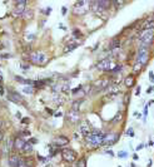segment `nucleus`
<instances>
[{"mask_svg": "<svg viewBox=\"0 0 154 167\" xmlns=\"http://www.w3.org/2000/svg\"><path fill=\"white\" fill-rule=\"evenodd\" d=\"M141 148H143V145L140 143V145H138V146H137V148H135V149H137V151H139V149H141Z\"/></svg>", "mask_w": 154, "mask_h": 167, "instance_id": "obj_38", "label": "nucleus"}, {"mask_svg": "<svg viewBox=\"0 0 154 167\" xmlns=\"http://www.w3.org/2000/svg\"><path fill=\"white\" fill-rule=\"evenodd\" d=\"M13 149H14V138L13 137H8L3 145L1 152H3V154H5V156H9Z\"/></svg>", "mask_w": 154, "mask_h": 167, "instance_id": "obj_8", "label": "nucleus"}, {"mask_svg": "<svg viewBox=\"0 0 154 167\" xmlns=\"http://www.w3.org/2000/svg\"><path fill=\"white\" fill-rule=\"evenodd\" d=\"M107 153H108V154H110V156H111V157H113V156H114V152H113V151H109V149H108V151H107Z\"/></svg>", "mask_w": 154, "mask_h": 167, "instance_id": "obj_39", "label": "nucleus"}, {"mask_svg": "<svg viewBox=\"0 0 154 167\" xmlns=\"http://www.w3.org/2000/svg\"><path fill=\"white\" fill-rule=\"evenodd\" d=\"M90 131H91V127L89 126V123H88V122H83V123L80 124V127H79V132H80L83 136L89 135Z\"/></svg>", "mask_w": 154, "mask_h": 167, "instance_id": "obj_16", "label": "nucleus"}, {"mask_svg": "<svg viewBox=\"0 0 154 167\" xmlns=\"http://www.w3.org/2000/svg\"><path fill=\"white\" fill-rule=\"evenodd\" d=\"M4 140V132L0 129V143H1V141Z\"/></svg>", "mask_w": 154, "mask_h": 167, "instance_id": "obj_36", "label": "nucleus"}, {"mask_svg": "<svg viewBox=\"0 0 154 167\" xmlns=\"http://www.w3.org/2000/svg\"><path fill=\"white\" fill-rule=\"evenodd\" d=\"M19 161H20L19 154H10L9 156V166L10 167H18Z\"/></svg>", "mask_w": 154, "mask_h": 167, "instance_id": "obj_17", "label": "nucleus"}, {"mask_svg": "<svg viewBox=\"0 0 154 167\" xmlns=\"http://www.w3.org/2000/svg\"><path fill=\"white\" fill-rule=\"evenodd\" d=\"M134 83H135L134 76H128L125 79H124V84H125V87H128V88H132V87L134 86Z\"/></svg>", "mask_w": 154, "mask_h": 167, "instance_id": "obj_19", "label": "nucleus"}, {"mask_svg": "<svg viewBox=\"0 0 154 167\" xmlns=\"http://www.w3.org/2000/svg\"><path fill=\"white\" fill-rule=\"evenodd\" d=\"M33 151V145L30 143V142H25L22 148V152L23 153H30Z\"/></svg>", "mask_w": 154, "mask_h": 167, "instance_id": "obj_20", "label": "nucleus"}, {"mask_svg": "<svg viewBox=\"0 0 154 167\" xmlns=\"http://www.w3.org/2000/svg\"><path fill=\"white\" fill-rule=\"evenodd\" d=\"M54 143H55L58 147H63V146H66L69 143V138L65 136H58L54 138Z\"/></svg>", "mask_w": 154, "mask_h": 167, "instance_id": "obj_13", "label": "nucleus"}, {"mask_svg": "<svg viewBox=\"0 0 154 167\" xmlns=\"http://www.w3.org/2000/svg\"><path fill=\"white\" fill-rule=\"evenodd\" d=\"M149 78H151V81H154V74H153V72L149 73Z\"/></svg>", "mask_w": 154, "mask_h": 167, "instance_id": "obj_37", "label": "nucleus"}, {"mask_svg": "<svg viewBox=\"0 0 154 167\" xmlns=\"http://www.w3.org/2000/svg\"><path fill=\"white\" fill-rule=\"evenodd\" d=\"M3 123H4L3 119H0V129H1V127H3Z\"/></svg>", "mask_w": 154, "mask_h": 167, "instance_id": "obj_42", "label": "nucleus"}, {"mask_svg": "<svg viewBox=\"0 0 154 167\" xmlns=\"http://www.w3.org/2000/svg\"><path fill=\"white\" fill-rule=\"evenodd\" d=\"M97 68L99 70H105V72H110L113 69V63L109 58H105V59H102L99 63L97 64Z\"/></svg>", "mask_w": 154, "mask_h": 167, "instance_id": "obj_9", "label": "nucleus"}, {"mask_svg": "<svg viewBox=\"0 0 154 167\" xmlns=\"http://www.w3.org/2000/svg\"><path fill=\"white\" fill-rule=\"evenodd\" d=\"M25 140L23 138V137H16V138H14V149H16V151H22L23 146L24 143H25Z\"/></svg>", "mask_w": 154, "mask_h": 167, "instance_id": "obj_14", "label": "nucleus"}, {"mask_svg": "<svg viewBox=\"0 0 154 167\" xmlns=\"http://www.w3.org/2000/svg\"><path fill=\"white\" fill-rule=\"evenodd\" d=\"M82 102H83V101H80V99H79V101L73 102V104H72V109H74V111H79V106L82 104Z\"/></svg>", "mask_w": 154, "mask_h": 167, "instance_id": "obj_25", "label": "nucleus"}, {"mask_svg": "<svg viewBox=\"0 0 154 167\" xmlns=\"http://www.w3.org/2000/svg\"><path fill=\"white\" fill-rule=\"evenodd\" d=\"M30 60H31V63H34V64L43 65V64L47 63L48 58H47V55H45L44 53H41V52H34V53L30 54Z\"/></svg>", "mask_w": 154, "mask_h": 167, "instance_id": "obj_6", "label": "nucleus"}, {"mask_svg": "<svg viewBox=\"0 0 154 167\" xmlns=\"http://www.w3.org/2000/svg\"><path fill=\"white\" fill-rule=\"evenodd\" d=\"M18 167H31V163L29 162V160H26V158L20 157V161H19V163H18Z\"/></svg>", "mask_w": 154, "mask_h": 167, "instance_id": "obj_21", "label": "nucleus"}, {"mask_svg": "<svg viewBox=\"0 0 154 167\" xmlns=\"http://www.w3.org/2000/svg\"><path fill=\"white\" fill-rule=\"evenodd\" d=\"M109 84H110L109 79L103 78V79H98V81L94 83V87H95V89H97V91H102V89L108 88V87H109Z\"/></svg>", "mask_w": 154, "mask_h": 167, "instance_id": "obj_12", "label": "nucleus"}, {"mask_svg": "<svg viewBox=\"0 0 154 167\" xmlns=\"http://www.w3.org/2000/svg\"><path fill=\"white\" fill-rule=\"evenodd\" d=\"M153 91H154V88H153V87H151V88L147 89V93H151V92H153Z\"/></svg>", "mask_w": 154, "mask_h": 167, "instance_id": "obj_40", "label": "nucleus"}, {"mask_svg": "<svg viewBox=\"0 0 154 167\" xmlns=\"http://www.w3.org/2000/svg\"><path fill=\"white\" fill-rule=\"evenodd\" d=\"M9 99L15 102V103H22L23 102L22 95H20L19 93H16V92H13V91H9Z\"/></svg>", "mask_w": 154, "mask_h": 167, "instance_id": "obj_15", "label": "nucleus"}, {"mask_svg": "<svg viewBox=\"0 0 154 167\" xmlns=\"http://www.w3.org/2000/svg\"><path fill=\"white\" fill-rule=\"evenodd\" d=\"M119 119H122V113H118V114H116V116H115V118L113 119V122H118Z\"/></svg>", "mask_w": 154, "mask_h": 167, "instance_id": "obj_33", "label": "nucleus"}, {"mask_svg": "<svg viewBox=\"0 0 154 167\" xmlns=\"http://www.w3.org/2000/svg\"><path fill=\"white\" fill-rule=\"evenodd\" d=\"M149 59V48L147 45H139L138 54H137V62L141 65H145Z\"/></svg>", "mask_w": 154, "mask_h": 167, "instance_id": "obj_4", "label": "nucleus"}, {"mask_svg": "<svg viewBox=\"0 0 154 167\" xmlns=\"http://www.w3.org/2000/svg\"><path fill=\"white\" fill-rule=\"evenodd\" d=\"M66 118H68L70 123H77V122H79V119H80V113H79V111L70 109L68 113H66Z\"/></svg>", "mask_w": 154, "mask_h": 167, "instance_id": "obj_11", "label": "nucleus"}, {"mask_svg": "<svg viewBox=\"0 0 154 167\" xmlns=\"http://www.w3.org/2000/svg\"><path fill=\"white\" fill-rule=\"evenodd\" d=\"M78 47V44H69L68 47H66L65 49H64V52L65 53H68V52H72V51H74V49H75Z\"/></svg>", "mask_w": 154, "mask_h": 167, "instance_id": "obj_26", "label": "nucleus"}, {"mask_svg": "<svg viewBox=\"0 0 154 167\" xmlns=\"http://www.w3.org/2000/svg\"><path fill=\"white\" fill-rule=\"evenodd\" d=\"M119 87L118 86H110L109 84V93L111 94V95H114V94H118L119 93Z\"/></svg>", "mask_w": 154, "mask_h": 167, "instance_id": "obj_23", "label": "nucleus"}, {"mask_svg": "<svg viewBox=\"0 0 154 167\" xmlns=\"http://www.w3.org/2000/svg\"><path fill=\"white\" fill-rule=\"evenodd\" d=\"M154 38V33L151 29H147V30H143L139 34V41H140V45H148L152 43V40Z\"/></svg>", "mask_w": 154, "mask_h": 167, "instance_id": "obj_5", "label": "nucleus"}, {"mask_svg": "<svg viewBox=\"0 0 154 167\" xmlns=\"http://www.w3.org/2000/svg\"><path fill=\"white\" fill-rule=\"evenodd\" d=\"M123 3H124V0H115L116 6H122V5H123Z\"/></svg>", "mask_w": 154, "mask_h": 167, "instance_id": "obj_34", "label": "nucleus"}, {"mask_svg": "<svg viewBox=\"0 0 154 167\" xmlns=\"http://www.w3.org/2000/svg\"><path fill=\"white\" fill-rule=\"evenodd\" d=\"M104 136H105V133H103L102 131H99V129H91L89 135L85 136V141H86L88 147L97 148L98 146H100L103 143Z\"/></svg>", "mask_w": 154, "mask_h": 167, "instance_id": "obj_1", "label": "nucleus"}, {"mask_svg": "<svg viewBox=\"0 0 154 167\" xmlns=\"http://www.w3.org/2000/svg\"><path fill=\"white\" fill-rule=\"evenodd\" d=\"M122 68H123L122 65H115V68H113V69L110 70V72H113V73H115V72H119V70H122Z\"/></svg>", "mask_w": 154, "mask_h": 167, "instance_id": "obj_29", "label": "nucleus"}, {"mask_svg": "<svg viewBox=\"0 0 154 167\" xmlns=\"http://www.w3.org/2000/svg\"><path fill=\"white\" fill-rule=\"evenodd\" d=\"M61 11H63V14H65V13H66V8H63V9H61Z\"/></svg>", "mask_w": 154, "mask_h": 167, "instance_id": "obj_43", "label": "nucleus"}, {"mask_svg": "<svg viewBox=\"0 0 154 167\" xmlns=\"http://www.w3.org/2000/svg\"><path fill=\"white\" fill-rule=\"evenodd\" d=\"M139 93H140V87H138V88H137V92H135L137 95H139Z\"/></svg>", "mask_w": 154, "mask_h": 167, "instance_id": "obj_41", "label": "nucleus"}, {"mask_svg": "<svg viewBox=\"0 0 154 167\" xmlns=\"http://www.w3.org/2000/svg\"><path fill=\"white\" fill-rule=\"evenodd\" d=\"M118 140H119L118 133H108V135L104 136V140H103L102 145H104V146H113Z\"/></svg>", "mask_w": 154, "mask_h": 167, "instance_id": "obj_10", "label": "nucleus"}, {"mask_svg": "<svg viewBox=\"0 0 154 167\" xmlns=\"http://www.w3.org/2000/svg\"><path fill=\"white\" fill-rule=\"evenodd\" d=\"M23 92H24V93H28V94H31L33 92H34V89H33L31 87H24V88H23Z\"/></svg>", "mask_w": 154, "mask_h": 167, "instance_id": "obj_27", "label": "nucleus"}, {"mask_svg": "<svg viewBox=\"0 0 154 167\" xmlns=\"http://www.w3.org/2000/svg\"><path fill=\"white\" fill-rule=\"evenodd\" d=\"M61 156H63V160L66 161V162H74L77 160V157H78V154L77 152L74 151V149L72 148H64L63 151H61Z\"/></svg>", "mask_w": 154, "mask_h": 167, "instance_id": "obj_7", "label": "nucleus"}, {"mask_svg": "<svg viewBox=\"0 0 154 167\" xmlns=\"http://www.w3.org/2000/svg\"><path fill=\"white\" fill-rule=\"evenodd\" d=\"M90 5H91L90 0H79V1L75 3V5H74L73 11H74V14L83 15L90 9Z\"/></svg>", "mask_w": 154, "mask_h": 167, "instance_id": "obj_3", "label": "nucleus"}, {"mask_svg": "<svg viewBox=\"0 0 154 167\" xmlns=\"http://www.w3.org/2000/svg\"><path fill=\"white\" fill-rule=\"evenodd\" d=\"M127 135L130 136V137H134V131H133V128H129L127 131Z\"/></svg>", "mask_w": 154, "mask_h": 167, "instance_id": "obj_31", "label": "nucleus"}, {"mask_svg": "<svg viewBox=\"0 0 154 167\" xmlns=\"http://www.w3.org/2000/svg\"><path fill=\"white\" fill-rule=\"evenodd\" d=\"M26 3H20V4H16V8H15V14L16 15H22L24 13V10L26 9Z\"/></svg>", "mask_w": 154, "mask_h": 167, "instance_id": "obj_18", "label": "nucleus"}, {"mask_svg": "<svg viewBox=\"0 0 154 167\" xmlns=\"http://www.w3.org/2000/svg\"><path fill=\"white\" fill-rule=\"evenodd\" d=\"M73 33H74V35H78V36H77V38H79V36H82V33H80V32H79V30H74Z\"/></svg>", "mask_w": 154, "mask_h": 167, "instance_id": "obj_35", "label": "nucleus"}, {"mask_svg": "<svg viewBox=\"0 0 154 167\" xmlns=\"http://www.w3.org/2000/svg\"><path fill=\"white\" fill-rule=\"evenodd\" d=\"M78 167H85V158H82V160L78 162Z\"/></svg>", "mask_w": 154, "mask_h": 167, "instance_id": "obj_28", "label": "nucleus"}, {"mask_svg": "<svg viewBox=\"0 0 154 167\" xmlns=\"http://www.w3.org/2000/svg\"><path fill=\"white\" fill-rule=\"evenodd\" d=\"M120 45V41H119V39H113L110 41V44H109V48L110 49H115V48H118Z\"/></svg>", "mask_w": 154, "mask_h": 167, "instance_id": "obj_24", "label": "nucleus"}, {"mask_svg": "<svg viewBox=\"0 0 154 167\" xmlns=\"http://www.w3.org/2000/svg\"><path fill=\"white\" fill-rule=\"evenodd\" d=\"M141 67H143V65H141L140 63H138V62H137L135 65H134V72H138L139 69H141Z\"/></svg>", "mask_w": 154, "mask_h": 167, "instance_id": "obj_30", "label": "nucleus"}, {"mask_svg": "<svg viewBox=\"0 0 154 167\" xmlns=\"http://www.w3.org/2000/svg\"><path fill=\"white\" fill-rule=\"evenodd\" d=\"M141 28H143V30H147V29H151V30H153V29H154V20H148V22L145 23Z\"/></svg>", "mask_w": 154, "mask_h": 167, "instance_id": "obj_22", "label": "nucleus"}, {"mask_svg": "<svg viewBox=\"0 0 154 167\" xmlns=\"http://www.w3.org/2000/svg\"><path fill=\"white\" fill-rule=\"evenodd\" d=\"M118 156H119L120 158H125V157H127V152H124V151H120V152L118 153Z\"/></svg>", "mask_w": 154, "mask_h": 167, "instance_id": "obj_32", "label": "nucleus"}, {"mask_svg": "<svg viewBox=\"0 0 154 167\" xmlns=\"http://www.w3.org/2000/svg\"><path fill=\"white\" fill-rule=\"evenodd\" d=\"M110 5H111V0H94V1L91 3L90 8L97 14H102L105 10L109 9Z\"/></svg>", "mask_w": 154, "mask_h": 167, "instance_id": "obj_2", "label": "nucleus"}]
</instances>
